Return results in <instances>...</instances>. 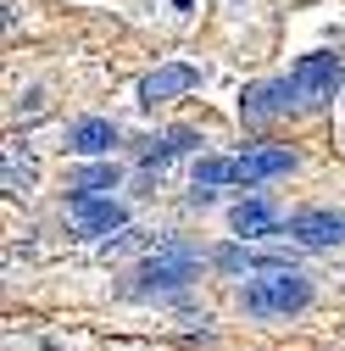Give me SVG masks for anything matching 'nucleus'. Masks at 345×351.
<instances>
[{"label": "nucleus", "mask_w": 345, "mask_h": 351, "mask_svg": "<svg viewBox=\"0 0 345 351\" xmlns=\"http://www.w3.org/2000/svg\"><path fill=\"white\" fill-rule=\"evenodd\" d=\"M312 301V279L301 268H279V274H262L240 290V313L245 318H290Z\"/></svg>", "instance_id": "obj_1"}, {"label": "nucleus", "mask_w": 345, "mask_h": 351, "mask_svg": "<svg viewBox=\"0 0 345 351\" xmlns=\"http://www.w3.org/2000/svg\"><path fill=\"white\" fill-rule=\"evenodd\" d=\"M201 251L190 245V240H162L140 268H134V279H140V290H184L190 279H201Z\"/></svg>", "instance_id": "obj_2"}, {"label": "nucleus", "mask_w": 345, "mask_h": 351, "mask_svg": "<svg viewBox=\"0 0 345 351\" xmlns=\"http://www.w3.org/2000/svg\"><path fill=\"white\" fill-rule=\"evenodd\" d=\"M340 84H345V62H340V56H329V51L301 56V62L290 67V90H295V106H301V112L329 106V101L340 95Z\"/></svg>", "instance_id": "obj_3"}, {"label": "nucleus", "mask_w": 345, "mask_h": 351, "mask_svg": "<svg viewBox=\"0 0 345 351\" xmlns=\"http://www.w3.org/2000/svg\"><path fill=\"white\" fill-rule=\"evenodd\" d=\"M284 234L307 251H329V245H345V212L334 206H307V212H290Z\"/></svg>", "instance_id": "obj_4"}, {"label": "nucleus", "mask_w": 345, "mask_h": 351, "mask_svg": "<svg viewBox=\"0 0 345 351\" xmlns=\"http://www.w3.org/2000/svg\"><path fill=\"white\" fill-rule=\"evenodd\" d=\"M290 106H295L290 78H268V84H251V90H245V101H240V117H245L251 128H262V123L284 117Z\"/></svg>", "instance_id": "obj_5"}, {"label": "nucleus", "mask_w": 345, "mask_h": 351, "mask_svg": "<svg viewBox=\"0 0 345 351\" xmlns=\"http://www.w3.org/2000/svg\"><path fill=\"white\" fill-rule=\"evenodd\" d=\"M201 84V67H190V62H167V67H156L145 84H140V106H162V101H179V95H190Z\"/></svg>", "instance_id": "obj_6"}, {"label": "nucleus", "mask_w": 345, "mask_h": 351, "mask_svg": "<svg viewBox=\"0 0 345 351\" xmlns=\"http://www.w3.org/2000/svg\"><path fill=\"white\" fill-rule=\"evenodd\" d=\"M67 201H73V223H78V234H90V240L117 234V229L128 223V212H123L112 195H67Z\"/></svg>", "instance_id": "obj_7"}, {"label": "nucleus", "mask_w": 345, "mask_h": 351, "mask_svg": "<svg viewBox=\"0 0 345 351\" xmlns=\"http://www.w3.org/2000/svg\"><path fill=\"white\" fill-rule=\"evenodd\" d=\"M290 167H295V151L256 145V151L234 156V184H268V179H279V173H290Z\"/></svg>", "instance_id": "obj_8"}, {"label": "nucleus", "mask_w": 345, "mask_h": 351, "mask_svg": "<svg viewBox=\"0 0 345 351\" xmlns=\"http://www.w3.org/2000/svg\"><path fill=\"white\" fill-rule=\"evenodd\" d=\"M229 229H234L240 240H273L284 223H279V206H273V201L251 195V201H240V206L229 212Z\"/></svg>", "instance_id": "obj_9"}, {"label": "nucleus", "mask_w": 345, "mask_h": 351, "mask_svg": "<svg viewBox=\"0 0 345 351\" xmlns=\"http://www.w3.org/2000/svg\"><path fill=\"white\" fill-rule=\"evenodd\" d=\"M112 145H117V123H106V117H78L67 128V151L73 156H106Z\"/></svg>", "instance_id": "obj_10"}, {"label": "nucleus", "mask_w": 345, "mask_h": 351, "mask_svg": "<svg viewBox=\"0 0 345 351\" xmlns=\"http://www.w3.org/2000/svg\"><path fill=\"white\" fill-rule=\"evenodd\" d=\"M190 145H201V134H190V128H172V134H162V140H151V145L140 151V162H145V167H162V162L179 156V151H190Z\"/></svg>", "instance_id": "obj_11"}, {"label": "nucleus", "mask_w": 345, "mask_h": 351, "mask_svg": "<svg viewBox=\"0 0 345 351\" xmlns=\"http://www.w3.org/2000/svg\"><path fill=\"white\" fill-rule=\"evenodd\" d=\"M117 179H123L117 162H95V167H78L67 190H73V195H101V190H117Z\"/></svg>", "instance_id": "obj_12"}, {"label": "nucleus", "mask_w": 345, "mask_h": 351, "mask_svg": "<svg viewBox=\"0 0 345 351\" xmlns=\"http://www.w3.org/2000/svg\"><path fill=\"white\" fill-rule=\"evenodd\" d=\"M212 268H223V274H262V251H251V240L223 245V251H212Z\"/></svg>", "instance_id": "obj_13"}, {"label": "nucleus", "mask_w": 345, "mask_h": 351, "mask_svg": "<svg viewBox=\"0 0 345 351\" xmlns=\"http://www.w3.org/2000/svg\"><path fill=\"white\" fill-rule=\"evenodd\" d=\"M6 190H12V195H28V190H34V156H28L23 145L6 151Z\"/></svg>", "instance_id": "obj_14"}, {"label": "nucleus", "mask_w": 345, "mask_h": 351, "mask_svg": "<svg viewBox=\"0 0 345 351\" xmlns=\"http://www.w3.org/2000/svg\"><path fill=\"white\" fill-rule=\"evenodd\" d=\"M218 184H234V162L229 156H201L195 162V190H218Z\"/></svg>", "instance_id": "obj_15"}]
</instances>
